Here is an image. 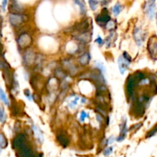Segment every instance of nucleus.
<instances>
[{
    "instance_id": "obj_1",
    "label": "nucleus",
    "mask_w": 157,
    "mask_h": 157,
    "mask_svg": "<svg viewBox=\"0 0 157 157\" xmlns=\"http://www.w3.org/2000/svg\"><path fill=\"white\" fill-rule=\"evenodd\" d=\"M147 51L150 58L153 60L157 59V35H153L149 38L147 43Z\"/></svg>"
},
{
    "instance_id": "obj_2",
    "label": "nucleus",
    "mask_w": 157,
    "mask_h": 157,
    "mask_svg": "<svg viewBox=\"0 0 157 157\" xmlns=\"http://www.w3.org/2000/svg\"><path fill=\"white\" fill-rule=\"evenodd\" d=\"M136 83L137 82L136 81L133 75L128 77L127 81V93L129 98H133V95H134V90Z\"/></svg>"
},
{
    "instance_id": "obj_3",
    "label": "nucleus",
    "mask_w": 157,
    "mask_h": 157,
    "mask_svg": "<svg viewBox=\"0 0 157 157\" xmlns=\"http://www.w3.org/2000/svg\"><path fill=\"white\" fill-rule=\"evenodd\" d=\"M145 12L150 19H153L156 15V0H148L146 3Z\"/></svg>"
},
{
    "instance_id": "obj_4",
    "label": "nucleus",
    "mask_w": 157,
    "mask_h": 157,
    "mask_svg": "<svg viewBox=\"0 0 157 157\" xmlns=\"http://www.w3.org/2000/svg\"><path fill=\"white\" fill-rule=\"evenodd\" d=\"M26 135L24 133H19L17 135L15 138H14L13 141H12V148L14 150H18V148L24 145L25 144L27 143L26 141Z\"/></svg>"
},
{
    "instance_id": "obj_5",
    "label": "nucleus",
    "mask_w": 157,
    "mask_h": 157,
    "mask_svg": "<svg viewBox=\"0 0 157 157\" xmlns=\"http://www.w3.org/2000/svg\"><path fill=\"white\" fill-rule=\"evenodd\" d=\"M127 131H128V129H127V119H124L121 124L120 135L117 138L116 140L117 141V142H122V141H124V140H125L126 136H127Z\"/></svg>"
},
{
    "instance_id": "obj_6",
    "label": "nucleus",
    "mask_w": 157,
    "mask_h": 157,
    "mask_svg": "<svg viewBox=\"0 0 157 157\" xmlns=\"http://www.w3.org/2000/svg\"><path fill=\"white\" fill-rule=\"evenodd\" d=\"M106 11L107 10L105 9V10L103 11L100 15H98L96 17V21L101 26H105L110 20V15Z\"/></svg>"
},
{
    "instance_id": "obj_7",
    "label": "nucleus",
    "mask_w": 157,
    "mask_h": 157,
    "mask_svg": "<svg viewBox=\"0 0 157 157\" xmlns=\"http://www.w3.org/2000/svg\"><path fill=\"white\" fill-rule=\"evenodd\" d=\"M9 22L13 26H18L21 25L24 21V17L21 15L15 13H12L9 15Z\"/></svg>"
},
{
    "instance_id": "obj_8",
    "label": "nucleus",
    "mask_w": 157,
    "mask_h": 157,
    "mask_svg": "<svg viewBox=\"0 0 157 157\" xmlns=\"http://www.w3.org/2000/svg\"><path fill=\"white\" fill-rule=\"evenodd\" d=\"M133 38L135 40V42L136 43L138 46L142 45L143 42H144V33L142 32V29L139 27L135 28L134 31H133Z\"/></svg>"
},
{
    "instance_id": "obj_9",
    "label": "nucleus",
    "mask_w": 157,
    "mask_h": 157,
    "mask_svg": "<svg viewBox=\"0 0 157 157\" xmlns=\"http://www.w3.org/2000/svg\"><path fill=\"white\" fill-rule=\"evenodd\" d=\"M130 64V61H127L123 56H120L118 59V64H119V69L121 74L124 75L126 71L129 68V65Z\"/></svg>"
},
{
    "instance_id": "obj_10",
    "label": "nucleus",
    "mask_w": 157,
    "mask_h": 157,
    "mask_svg": "<svg viewBox=\"0 0 157 157\" xmlns=\"http://www.w3.org/2000/svg\"><path fill=\"white\" fill-rule=\"evenodd\" d=\"M57 140L63 147H67L69 145V143H70L68 136L65 133H58L57 135Z\"/></svg>"
},
{
    "instance_id": "obj_11",
    "label": "nucleus",
    "mask_w": 157,
    "mask_h": 157,
    "mask_svg": "<svg viewBox=\"0 0 157 157\" xmlns=\"http://www.w3.org/2000/svg\"><path fill=\"white\" fill-rule=\"evenodd\" d=\"M31 41H32V39L30 36L29 35L24 34V35H21V36H20V38H18V43L21 48H25L30 44Z\"/></svg>"
},
{
    "instance_id": "obj_12",
    "label": "nucleus",
    "mask_w": 157,
    "mask_h": 157,
    "mask_svg": "<svg viewBox=\"0 0 157 157\" xmlns=\"http://www.w3.org/2000/svg\"><path fill=\"white\" fill-rule=\"evenodd\" d=\"M32 130H33L35 136H36L37 139L41 143L44 142V136H43V133L41 132V130L36 125H32Z\"/></svg>"
},
{
    "instance_id": "obj_13",
    "label": "nucleus",
    "mask_w": 157,
    "mask_h": 157,
    "mask_svg": "<svg viewBox=\"0 0 157 157\" xmlns=\"http://www.w3.org/2000/svg\"><path fill=\"white\" fill-rule=\"evenodd\" d=\"M90 55H89V53H85L82 56L80 57L79 59H78V61H79L80 64H82V65H86V64L90 61Z\"/></svg>"
},
{
    "instance_id": "obj_14",
    "label": "nucleus",
    "mask_w": 157,
    "mask_h": 157,
    "mask_svg": "<svg viewBox=\"0 0 157 157\" xmlns=\"http://www.w3.org/2000/svg\"><path fill=\"white\" fill-rule=\"evenodd\" d=\"M75 3L78 5L80 7V10H81V13L82 15H84L87 12V9H86V5L84 0H74Z\"/></svg>"
},
{
    "instance_id": "obj_15",
    "label": "nucleus",
    "mask_w": 157,
    "mask_h": 157,
    "mask_svg": "<svg viewBox=\"0 0 157 157\" xmlns=\"http://www.w3.org/2000/svg\"><path fill=\"white\" fill-rule=\"evenodd\" d=\"M0 100L6 104V106H9V101L8 99V97L6 96V93L4 92V90H2L1 87H0Z\"/></svg>"
},
{
    "instance_id": "obj_16",
    "label": "nucleus",
    "mask_w": 157,
    "mask_h": 157,
    "mask_svg": "<svg viewBox=\"0 0 157 157\" xmlns=\"http://www.w3.org/2000/svg\"><path fill=\"white\" fill-rule=\"evenodd\" d=\"M8 146V140L3 133H0V148L5 149Z\"/></svg>"
},
{
    "instance_id": "obj_17",
    "label": "nucleus",
    "mask_w": 157,
    "mask_h": 157,
    "mask_svg": "<svg viewBox=\"0 0 157 157\" xmlns=\"http://www.w3.org/2000/svg\"><path fill=\"white\" fill-rule=\"evenodd\" d=\"M122 9V6H121L120 3H117V4L113 6V9H112V12H113V14L114 15V16H117V15L121 12Z\"/></svg>"
},
{
    "instance_id": "obj_18",
    "label": "nucleus",
    "mask_w": 157,
    "mask_h": 157,
    "mask_svg": "<svg viewBox=\"0 0 157 157\" xmlns=\"http://www.w3.org/2000/svg\"><path fill=\"white\" fill-rule=\"evenodd\" d=\"M156 133H157V124H156V125H155L154 127L150 130V131L147 132V133L146 134V138L148 139V138L153 137V136H155Z\"/></svg>"
},
{
    "instance_id": "obj_19",
    "label": "nucleus",
    "mask_w": 157,
    "mask_h": 157,
    "mask_svg": "<svg viewBox=\"0 0 157 157\" xmlns=\"http://www.w3.org/2000/svg\"><path fill=\"white\" fill-rule=\"evenodd\" d=\"M6 121V113L4 108L0 104V123H5Z\"/></svg>"
},
{
    "instance_id": "obj_20",
    "label": "nucleus",
    "mask_w": 157,
    "mask_h": 157,
    "mask_svg": "<svg viewBox=\"0 0 157 157\" xmlns=\"http://www.w3.org/2000/svg\"><path fill=\"white\" fill-rule=\"evenodd\" d=\"M79 99H80L79 97H75V99H74L73 101H71L70 103H69L68 107H70L71 109L75 108V107H76L77 105H78V101H79Z\"/></svg>"
},
{
    "instance_id": "obj_21",
    "label": "nucleus",
    "mask_w": 157,
    "mask_h": 157,
    "mask_svg": "<svg viewBox=\"0 0 157 157\" xmlns=\"http://www.w3.org/2000/svg\"><path fill=\"white\" fill-rule=\"evenodd\" d=\"M89 5L92 11H95L98 8V0H89Z\"/></svg>"
},
{
    "instance_id": "obj_22",
    "label": "nucleus",
    "mask_w": 157,
    "mask_h": 157,
    "mask_svg": "<svg viewBox=\"0 0 157 157\" xmlns=\"http://www.w3.org/2000/svg\"><path fill=\"white\" fill-rule=\"evenodd\" d=\"M96 67L98 69V71H100V72H101V73L103 75L105 74L106 69H105V67H104V64H103L102 63H101V62L96 63Z\"/></svg>"
},
{
    "instance_id": "obj_23",
    "label": "nucleus",
    "mask_w": 157,
    "mask_h": 157,
    "mask_svg": "<svg viewBox=\"0 0 157 157\" xmlns=\"http://www.w3.org/2000/svg\"><path fill=\"white\" fill-rule=\"evenodd\" d=\"M113 148L112 147H107V148H106L105 150H104V152H103V154H104V156H109L110 155H111L112 153H113Z\"/></svg>"
},
{
    "instance_id": "obj_24",
    "label": "nucleus",
    "mask_w": 157,
    "mask_h": 157,
    "mask_svg": "<svg viewBox=\"0 0 157 157\" xmlns=\"http://www.w3.org/2000/svg\"><path fill=\"white\" fill-rule=\"evenodd\" d=\"M88 117H89L88 113H86L84 110H82L81 113V115H80V121H81V122H84V121Z\"/></svg>"
},
{
    "instance_id": "obj_25",
    "label": "nucleus",
    "mask_w": 157,
    "mask_h": 157,
    "mask_svg": "<svg viewBox=\"0 0 157 157\" xmlns=\"http://www.w3.org/2000/svg\"><path fill=\"white\" fill-rule=\"evenodd\" d=\"M141 126H142V124H141V123H140V124H135V125H133V127H132L130 129V131H133H133H134V132L136 131V130H139V129L140 128Z\"/></svg>"
},
{
    "instance_id": "obj_26",
    "label": "nucleus",
    "mask_w": 157,
    "mask_h": 157,
    "mask_svg": "<svg viewBox=\"0 0 157 157\" xmlns=\"http://www.w3.org/2000/svg\"><path fill=\"white\" fill-rule=\"evenodd\" d=\"M24 94L25 95V97L27 98V99L29 100V101H32V94H31L30 91H29V90H25L24 91Z\"/></svg>"
},
{
    "instance_id": "obj_27",
    "label": "nucleus",
    "mask_w": 157,
    "mask_h": 157,
    "mask_svg": "<svg viewBox=\"0 0 157 157\" xmlns=\"http://www.w3.org/2000/svg\"><path fill=\"white\" fill-rule=\"evenodd\" d=\"M9 67V66L7 65V64H6L5 62H3V61H2L1 60H0V70H5L6 68H8Z\"/></svg>"
},
{
    "instance_id": "obj_28",
    "label": "nucleus",
    "mask_w": 157,
    "mask_h": 157,
    "mask_svg": "<svg viewBox=\"0 0 157 157\" xmlns=\"http://www.w3.org/2000/svg\"><path fill=\"white\" fill-rule=\"evenodd\" d=\"M95 42L98 43V44H99V45H101V44H103L104 43V40H103L102 38H101L100 36H98V38H97L96 39H95Z\"/></svg>"
},
{
    "instance_id": "obj_29",
    "label": "nucleus",
    "mask_w": 157,
    "mask_h": 157,
    "mask_svg": "<svg viewBox=\"0 0 157 157\" xmlns=\"http://www.w3.org/2000/svg\"><path fill=\"white\" fill-rule=\"evenodd\" d=\"M8 4V0H2V11H6V6H7Z\"/></svg>"
},
{
    "instance_id": "obj_30",
    "label": "nucleus",
    "mask_w": 157,
    "mask_h": 157,
    "mask_svg": "<svg viewBox=\"0 0 157 157\" xmlns=\"http://www.w3.org/2000/svg\"><path fill=\"white\" fill-rule=\"evenodd\" d=\"M114 141H115V138L113 137V136H110V137H109V139L107 140V145H110V144H112L113 142H114Z\"/></svg>"
},
{
    "instance_id": "obj_31",
    "label": "nucleus",
    "mask_w": 157,
    "mask_h": 157,
    "mask_svg": "<svg viewBox=\"0 0 157 157\" xmlns=\"http://www.w3.org/2000/svg\"><path fill=\"white\" fill-rule=\"evenodd\" d=\"M96 117H97V120L98 121V123H99V124H101V123L103 122V117L101 116V115L98 114L97 115Z\"/></svg>"
},
{
    "instance_id": "obj_32",
    "label": "nucleus",
    "mask_w": 157,
    "mask_h": 157,
    "mask_svg": "<svg viewBox=\"0 0 157 157\" xmlns=\"http://www.w3.org/2000/svg\"><path fill=\"white\" fill-rule=\"evenodd\" d=\"M86 102H87V99H86V98H81V104H86Z\"/></svg>"
},
{
    "instance_id": "obj_33",
    "label": "nucleus",
    "mask_w": 157,
    "mask_h": 157,
    "mask_svg": "<svg viewBox=\"0 0 157 157\" xmlns=\"http://www.w3.org/2000/svg\"><path fill=\"white\" fill-rule=\"evenodd\" d=\"M156 26H157V14H156Z\"/></svg>"
}]
</instances>
